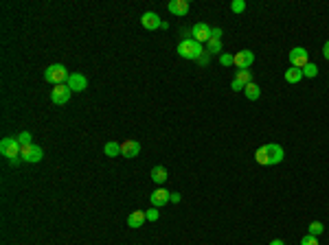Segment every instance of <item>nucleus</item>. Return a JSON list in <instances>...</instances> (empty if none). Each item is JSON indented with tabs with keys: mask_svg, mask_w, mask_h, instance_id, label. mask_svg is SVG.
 <instances>
[{
	"mask_svg": "<svg viewBox=\"0 0 329 245\" xmlns=\"http://www.w3.org/2000/svg\"><path fill=\"white\" fill-rule=\"evenodd\" d=\"M285 158V151L281 145L276 143H268L263 145V147H259L255 151V160L257 164H261V167H272V164H281Z\"/></svg>",
	"mask_w": 329,
	"mask_h": 245,
	"instance_id": "1",
	"label": "nucleus"
},
{
	"mask_svg": "<svg viewBox=\"0 0 329 245\" xmlns=\"http://www.w3.org/2000/svg\"><path fill=\"white\" fill-rule=\"evenodd\" d=\"M202 53H204V49H202V44H200V42H195L193 37H187V40H182L180 44H178V55H180L182 59L197 61Z\"/></svg>",
	"mask_w": 329,
	"mask_h": 245,
	"instance_id": "2",
	"label": "nucleus"
},
{
	"mask_svg": "<svg viewBox=\"0 0 329 245\" xmlns=\"http://www.w3.org/2000/svg\"><path fill=\"white\" fill-rule=\"evenodd\" d=\"M68 77H70V73L62 64H51L49 68L44 70V79L49 83H53V86H62V83L68 81Z\"/></svg>",
	"mask_w": 329,
	"mask_h": 245,
	"instance_id": "3",
	"label": "nucleus"
},
{
	"mask_svg": "<svg viewBox=\"0 0 329 245\" xmlns=\"http://www.w3.org/2000/svg\"><path fill=\"white\" fill-rule=\"evenodd\" d=\"M20 158L25 160V162L29 164H37L42 158H44V151H42V147H37V145H20Z\"/></svg>",
	"mask_w": 329,
	"mask_h": 245,
	"instance_id": "4",
	"label": "nucleus"
},
{
	"mask_svg": "<svg viewBox=\"0 0 329 245\" xmlns=\"http://www.w3.org/2000/svg\"><path fill=\"white\" fill-rule=\"evenodd\" d=\"M0 153L9 160L20 158V143H18V138H9L7 136V138L0 140Z\"/></svg>",
	"mask_w": 329,
	"mask_h": 245,
	"instance_id": "5",
	"label": "nucleus"
},
{
	"mask_svg": "<svg viewBox=\"0 0 329 245\" xmlns=\"http://www.w3.org/2000/svg\"><path fill=\"white\" fill-rule=\"evenodd\" d=\"M290 64H292L294 68H305V66L309 64L307 49H303V46H294V49L290 50Z\"/></svg>",
	"mask_w": 329,
	"mask_h": 245,
	"instance_id": "6",
	"label": "nucleus"
},
{
	"mask_svg": "<svg viewBox=\"0 0 329 245\" xmlns=\"http://www.w3.org/2000/svg\"><path fill=\"white\" fill-rule=\"evenodd\" d=\"M70 97H73V90H70L66 83L55 86L53 90H51V101H53L55 105H66V103L70 101Z\"/></svg>",
	"mask_w": 329,
	"mask_h": 245,
	"instance_id": "7",
	"label": "nucleus"
},
{
	"mask_svg": "<svg viewBox=\"0 0 329 245\" xmlns=\"http://www.w3.org/2000/svg\"><path fill=\"white\" fill-rule=\"evenodd\" d=\"M211 33H213V26H209L206 22H197V24H193V29H191V37L195 42H200V44H206L211 40Z\"/></svg>",
	"mask_w": 329,
	"mask_h": 245,
	"instance_id": "8",
	"label": "nucleus"
},
{
	"mask_svg": "<svg viewBox=\"0 0 329 245\" xmlns=\"http://www.w3.org/2000/svg\"><path fill=\"white\" fill-rule=\"evenodd\" d=\"M252 64H255V53L252 50L244 49L239 53H235V66H237V70H248Z\"/></svg>",
	"mask_w": 329,
	"mask_h": 245,
	"instance_id": "9",
	"label": "nucleus"
},
{
	"mask_svg": "<svg viewBox=\"0 0 329 245\" xmlns=\"http://www.w3.org/2000/svg\"><path fill=\"white\" fill-rule=\"evenodd\" d=\"M149 201H152L154 208H163V206H167L169 201H171V191H167V188H156V191L149 195Z\"/></svg>",
	"mask_w": 329,
	"mask_h": 245,
	"instance_id": "10",
	"label": "nucleus"
},
{
	"mask_svg": "<svg viewBox=\"0 0 329 245\" xmlns=\"http://www.w3.org/2000/svg\"><path fill=\"white\" fill-rule=\"evenodd\" d=\"M140 24H143L147 31H156V29H161V26H163V20H161V16H158V13L145 11L143 16H140Z\"/></svg>",
	"mask_w": 329,
	"mask_h": 245,
	"instance_id": "11",
	"label": "nucleus"
},
{
	"mask_svg": "<svg viewBox=\"0 0 329 245\" xmlns=\"http://www.w3.org/2000/svg\"><path fill=\"white\" fill-rule=\"evenodd\" d=\"M66 86L70 88L73 92H83L88 88V79L83 77L82 73H70L68 81H66Z\"/></svg>",
	"mask_w": 329,
	"mask_h": 245,
	"instance_id": "12",
	"label": "nucleus"
},
{
	"mask_svg": "<svg viewBox=\"0 0 329 245\" xmlns=\"http://www.w3.org/2000/svg\"><path fill=\"white\" fill-rule=\"evenodd\" d=\"M169 13H173V16L178 18H185L187 13H189V0H171V2L167 4Z\"/></svg>",
	"mask_w": 329,
	"mask_h": 245,
	"instance_id": "13",
	"label": "nucleus"
},
{
	"mask_svg": "<svg viewBox=\"0 0 329 245\" xmlns=\"http://www.w3.org/2000/svg\"><path fill=\"white\" fill-rule=\"evenodd\" d=\"M138 153H140L138 140H123V143H121V155H123V158H136Z\"/></svg>",
	"mask_w": 329,
	"mask_h": 245,
	"instance_id": "14",
	"label": "nucleus"
},
{
	"mask_svg": "<svg viewBox=\"0 0 329 245\" xmlns=\"http://www.w3.org/2000/svg\"><path fill=\"white\" fill-rule=\"evenodd\" d=\"M145 221H147L145 210H134V213H130V217H128V225H130V228H140Z\"/></svg>",
	"mask_w": 329,
	"mask_h": 245,
	"instance_id": "15",
	"label": "nucleus"
},
{
	"mask_svg": "<svg viewBox=\"0 0 329 245\" xmlns=\"http://www.w3.org/2000/svg\"><path fill=\"white\" fill-rule=\"evenodd\" d=\"M283 77H285V81H288V83H299L301 79H303V70H301V68H294V66H290V68L285 70Z\"/></svg>",
	"mask_w": 329,
	"mask_h": 245,
	"instance_id": "16",
	"label": "nucleus"
},
{
	"mask_svg": "<svg viewBox=\"0 0 329 245\" xmlns=\"http://www.w3.org/2000/svg\"><path fill=\"white\" fill-rule=\"evenodd\" d=\"M103 153H106L108 158H119V155H121V145L114 143V140H110V143L103 145Z\"/></svg>",
	"mask_w": 329,
	"mask_h": 245,
	"instance_id": "17",
	"label": "nucleus"
},
{
	"mask_svg": "<svg viewBox=\"0 0 329 245\" xmlns=\"http://www.w3.org/2000/svg\"><path fill=\"white\" fill-rule=\"evenodd\" d=\"M244 94H246V98H248V101H257V98L261 97V88L257 86L255 81H252V83H248V86L244 88Z\"/></svg>",
	"mask_w": 329,
	"mask_h": 245,
	"instance_id": "18",
	"label": "nucleus"
},
{
	"mask_svg": "<svg viewBox=\"0 0 329 245\" xmlns=\"http://www.w3.org/2000/svg\"><path fill=\"white\" fill-rule=\"evenodd\" d=\"M149 175H152V180L156 184H164V182H167V169H164V167H154Z\"/></svg>",
	"mask_w": 329,
	"mask_h": 245,
	"instance_id": "19",
	"label": "nucleus"
},
{
	"mask_svg": "<svg viewBox=\"0 0 329 245\" xmlns=\"http://www.w3.org/2000/svg\"><path fill=\"white\" fill-rule=\"evenodd\" d=\"M206 53L209 55H222V40H213V37H211V40L206 42Z\"/></svg>",
	"mask_w": 329,
	"mask_h": 245,
	"instance_id": "20",
	"label": "nucleus"
},
{
	"mask_svg": "<svg viewBox=\"0 0 329 245\" xmlns=\"http://www.w3.org/2000/svg\"><path fill=\"white\" fill-rule=\"evenodd\" d=\"M235 79L242 81L244 86H248V83H252V73L250 70H237V73H235Z\"/></svg>",
	"mask_w": 329,
	"mask_h": 245,
	"instance_id": "21",
	"label": "nucleus"
},
{
	"mask_svg": "<svg viewBox=\"0 0 329 245\" xmlns=\"http://www.w3.org/2000/svg\"><path fill=\"white\" fill-rule=\"evenodd\" d=\"M303 70V77H307V79H314L318 74V66L314 64V61H309L307 66H305V68H301Z\"/></svg>",
	"mask_w": 329,
	"mask_h": 245,
	"instance_id": "22",
	"label": "nucleus"
},
{
	"mask_svg": "<svg viewBox=\"0 0 329 245\" xmlns=\"http://www.w3.org/2000/svg\"><path fill=\"white\" fill-rule=\"evenodd\" d=\"M307 230H309L307 234H312V237H321V234H323V230H325V225H323L321 221H312Z\"/></svg>",
	"mask_w": 329,
	"mask_h": 245,
	"instance_id": "23",
	"label": "nucleus"
},
{
	"mask_svg": "<svg viewBox=\"0 0 329 245\" xmlns=\"http://www.w3.org/2000/svg\"><path fill=\"white\" fill-rule=\"evenodd\" d=\"M230 11H233V13H244V11H246V2H244V0H233V2H230Z\"/></svg>",
	"mask_w": 329,
	"mask_h": 245,
	"instance_id": "24",
	"label": "nucleus"
},
{
	"mask_svg": "<svg viewBox=\"0 0 329 245\" xmlns=\"http://www.w3.org/2000/svg\"><path fill=\"white\" fill-rule=\"evenodd\" d=\"M16 138H18V143H20V145H31V140H33V136H31V131H20V134H18L16 136Z\"/></svg>",
	"mask_w": 329,
	"mask_h": 245,
	"instance_id": "25",
	"label": "nucleus"
},
{
	"mask_svg": "<svg viewBox=\"0 0 329 245\" xmlns=\"http://www.w3.org/2000/svg\"><path fill=\"white\" fill-rule=\"evenodd\" d=\"M219 64H222V66H235V55L222 53V55H219Z\"/></svg>",
	"mask_w": 329,
	"mask_h": 245,
	"instance_id": "26",
	"label": "nucleus"
},
{
	"mask_svg": "<svg viewBox=\"0 0 329 245\" xmlns=\"http://www.w3.org/2000/svg\"><path fill=\"white\" fill-rule=\"evenodd\" d=\"M145 217H147V221H158V217H161V213H158L156 208H149V210H145Z\"/></svg>",
	"mask_w": 329,
	"mask_h": 245,
	"instance_id": "27",
	"label": "nucleus"
},
{
	"mask_svg": "<svg viewBox=\"0 0 329 245\" xmlns=\"http://www.w3.org/2000/svg\"><path fill=\"white\" fill-rule=\"evenodd\" d=\"M301 245H318V237H312V234H307V237L301 239Z\"/></svg>",
	"mask_w": 329,
	"mask_h": 245,
	"instance_id": "28",
	"label": "nucleus"
},
{
	"mask_svg": "<svg viewBox=\"0 0 329 245\" xmlns=\"http://www.w3.org/2000/svg\"><path fill=\"white\" fill-rule=\"evenodd\" d=\"M197 64H200V66H209L211 64V55L204 50V53L200 55V59H197Z\"/></svg>",
	"mask_w": 329,
	"mask_h": 245,
	"instance_id": "29",
	"label": "nucleus"
},
{
	"mask_svg": "<svg viewBox=\"0 0 329 245\" xmlns=\"http://www.w3.org/2000/svg\"><path fill=\"white\" fill-rule=\"evenodd\" d=\"M244 88H246V86H244L242 81H237V79H233V83H230V90H233V92H242Z\"/></svg>",
	"mask_w": 329,
	"mask_h": 245,
	"instance_id": "30",
	"label": "nucleus"
},
{
	"mask_svg": "<svg viewBox=\"0 0 329 245\" xmlns=\"http://www.w3.org/2000/svg\"><path fill=\"white\" fill-rule=\"evenodd\" d=\"M222 35H224V31L219 29V26H213V33H211V37H213V40H222Z\"/></svg>",
	"mask_w": 329,
	"mask_h": 245,
	"instance_id": "31",
	"label": "nucleus"
},
{
	"mask_svg": "<svg viewBox=\"0 0 329 245\" xmlns=\"http://www.w3.org/2000/svg\"><path fill=\"white\" fill-rule=\"evenodd\" d=\"M323 57H325L329 61V40L325 42V46H323Z\"/></svg>",
	"mask_w": 329,
	"mask_h": 245,
	"instance_id": "32",
	"label": "nucleus"
},
{
	"mask_svg": "<svg viewBox=\"0 0 329 245\" xmlns=\"http://www.w3.org/2000/svg\"><path fill=\"white\" fill-rule=\"evenodd\" d=\"M20 162H25V160H22V158H13V160H9V164H11V167H18Z\"/></svg>",
	"mask_w": 329,
	"mask_h": 245,
	"instance_id": "33",
	"label": "nucleus"
},
{
	"mask_svg": "<svg viewBox=\"0 0 329 245\" xmlns=\"http://www.w3.org/2000/svg\"><path fill=\"white\" fill-rule=\"evenodd\" d=\"M180 199H182V197H180V193H171V201H173V204H178Z\"/></svg>",
	"mask_w": 329,
	"mask_h": 245,
	"instance_id": "34",
	"label": "nucleus"
},
{
	"mask_svg": "<svg viewBox=\"0 0 329 245\" xmlns=\"http://www.w3.org/2000/svg\"><path fill=\"white\" fill-rule=\"evenodd\" d=\"M270 245H285V243L281 241V239H272V241H270Z\"/></svg>",
	"mask_w": 329,
	"mask_h": 245,
	"instance_id": "35",
	"label": "nucleus"
}]
</instances>
